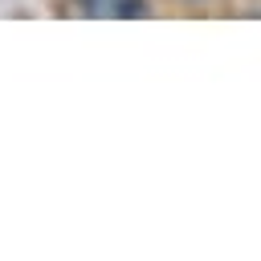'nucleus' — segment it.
<instances>
[{
	"mask_svg": "<svg viewBox=\"0 0 261 261\" xmlns=\"http://www.w3.org/2000/svg\"><path fill=\"white\" fill-rule=\"evenodd\" d=\"M90 16H143V0H82Z\"/></svg>",
	"mask_w": 261,
	"mask_h": 261,
	"instance_id": "f257e3e1",
	"label": "nucleus"
}]
</instances>
